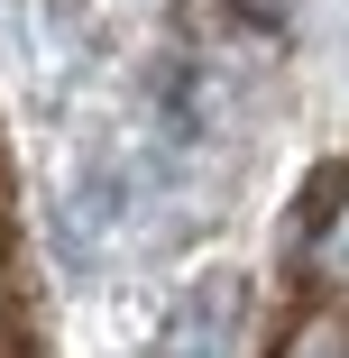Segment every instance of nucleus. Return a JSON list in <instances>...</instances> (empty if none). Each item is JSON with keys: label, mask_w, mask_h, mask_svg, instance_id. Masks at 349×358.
<instances>
[{"label": "nucleus", "mask_w": 349, "mask_h": 358, "mask_svg": "<svg viewBox=\"0 0 349 358\" xmlns=\"http://www.w3.org/2000/svg\"><path fill=\"white\" fill-rule=\"evenodd\" d=\"M304 275H313V294L349 303V175L331 184L322 221H313V239H304Z\"/></svg>", "instance_id": "1"}, {"label": "nucleus", "mask_w": 349, "mask_h": 358, "mask_svg": "<svg viewBox=\"0 0 349 358\" xmlns=\"http://www.w3.org/2000/svg\"><path fill=\"white\" fill-rule=\"evenodd\" d=\"M230 322H239V294H230V285L193 294L184 322H175V349H166V358H230Z\"/></svg>", "instance_id": "2"}, {"label": "nucleus", "mask_w": 349, "mask_h": 358, "mask_svg": "<svg viewBox=\"0 0 349 358\" xmlns=\"http://www.w3.org/2000/svg\"><path fill=\"white\" fill-rule=\"evenodd\" d=\"M276 358H349V303H304L285 331H276Z\"/></svg>", "instance_id": "3"}, {"label": "nucleus", "mask_w": 349, "mask_h": 358, "mask_svg": "<svg viewBox=\"0 0 349 358\" xmlns=\"http://www.w3.org/2000/svg\"><path fill=\"white\" fill-rule=\"evenodd\" d=\"M221 19H239L248 37H276V28L294 19V0H221Z\"/></svg>", "instance_id": "4"}]
</instances>
